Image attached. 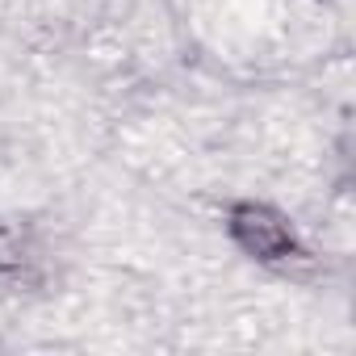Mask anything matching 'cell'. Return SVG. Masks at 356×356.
<instances>
[{
    "label": "cell",
    "mask_w": 356,
    "mask_h": 356,
    "mask_svg": "<svg viewBox=\"0 0 356 356\" xmlns=\"http://www.w3.org/2000/svg\"><path fill=\"white\" fill-rule=\"evenodd\" d=\"M231 239L248 252V256H256V260H264V264H277V260H293L298 256V239H293V227L277 214V210H268V206H256V202H243V206H235L231 210Z\"/></svg>",
    "instance_id": "cell-1"
}]
</instances>
